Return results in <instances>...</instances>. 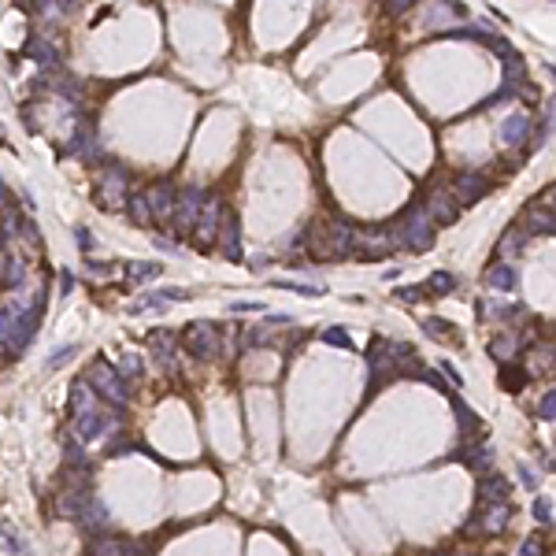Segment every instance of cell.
<instances>
[{"mask_svg": "<svg viewBox=\"0 0 556 556\" xmlns=\"http://www.w3.org/2000/svg\"><path fill=\"white\" fill-rule=\"evenodd\" d=\"M538 553H541V538H538V534H534V538H527V541H523L519 556H538Z\"/></svg>", "mask_w": 556, "mask_h": 556, "instance_id": "48", "label": "cell"}, {"mask_svg": "<svg viewBox=\"0 0 556 556\" xmlns=\"http://www.w3.org/2000/svg\"><path fill=\"white\" fill-rule=\"evenodd\" d=\"M534 519H538V523H553V501L549 497L534 501Z\"/></svg>", "mask_w": 556, "mask_h": 556, "instance_id": "45", "label": "cell"}, {"mask_svg": "<svg viewBox=\"0 0 556 556\" xmlns=\"http://www.w3.org/2000/svg\"><path fill=\"white\" fill-rule=\"evenodd\" d=\"M497 382H501V390H508V393H519L523 386L530 382V375H527V367L519 371V363H505V367L497 371Z\"/></svg>", "mask_w": 556, "mask_h": 556, "instance_id": "27", "label": "cell"}, {"mask_svg": "<svg viewBox=\"0 0 556 556\" xmlns=\"http://www.w3.org/2000/svg\"><path fill=\"white\" fill-rule=\"evenodd\" d=\"M4 545H8V553H12V556H30V553H26V545L19 541V534H15L12 527H8V523H4Z\"/></svg>", "mask_w": 556, "mask_h": 556, "instance_id": "42", "label": "cell"}, {"mask_svg": "<svg viewBox=\"0 0 556 556\" xmlns=\"http://www.w3.org/2000/svg\"><path fill=\"white\" fill-rule=\"evenodd\" d=\"M97 205L104 208H126V200H130V171L123 164H115V159H104L101 167V178H97Z\"/></svg>", "mask_w": 556, "mask_h": 556, "instance_id": "7", "label": "cell"}, {"mask_svg": "<svg viewBox=\"0 0 556 556\" xmlns=\"http://www.w3.org/2000/svg\"><path fill=\"white\" fill-rule=\"evenodd\" d=\"M63 460H67V467H78V471L85 475V453H82V445H67V449H63Z\"/></svg>", "mask_w": 556, "mask_h": 556, "instance_id": "41", "label": "cell"}, {"mask_svg": "<svg viewBox=\"0 0 556 556\" xmlns=\"http://www.w3.org/2000/svg\"><path fill=\"white\" fill-rule=\"evenodd\" d=\"M501 63H505V82H512V85H519V78H527V56L523 52H505L501 56Z\"/></svg>", "mask_w": 556, "mask_h": 556, "instance_id": "29", "label": "cell"}, {"mask_svg": "<svg viewBox=\"0 0 556 556\" xmlns=\"http://www.w3.org/2000/svg\"><path fill=\"white\" fill-rule=\"evenodd\" d=\"M538 419H545V423L556 419V386L541 393V401H538Z\"/></svg>", "mask_w": 556, "mask_h": 556, "instance_id": "38", "label": "cell"}, {"mask_svg": "<svg viewBox=\"0 0 556 556\" xmlns=\"http://www.w3.org/2000/svg\"><path fill=\"white\" fill-rule=\"evenodd\" d=\"M486 189H489V178L483 175V171H464V175L453 178V189H449V193L456 197L460 208H471V205H478V200L486 197Z\"/></svg>", "mask_w": 556, "mask_h": 556, "instance_id": "9", "label": "cell"}, {"mask_svg": "<svg viewBox=\"0 0 556 556\" xmlns=\"http://www.w3.org/2000/svg\"><path fill=\"white\" fill-rule=\"evenodd\" d=\"M453 408H456V423H460V437H464V442H471V437L483 434V419H478L460 397H453Z\"/></svg>", "mask_w": 556, "mask_h": 556, "instance_id": "25", "label": "cell"}, {"mask_svg": "<svg viewBox=\"0 0 556 556\" xmlns=\"http://www.w3.org/2000/svg\"><path fill=\"white\" fill-rule=\"evenodd\" d=\"M486 286H489V290H497V293H512L519 286V271L512 263L497 260V263L486 267Z\"/></svg>", "mask_w": 556, "mask_h": 556, "instance_id": "19", "label": "cell"}, {"mask_svg": "<svg viewBox=\"0 0 556 556\" xmlns=\"http://www.w3.org/2000/svg\"><path fill=\"white\" fill-rule=\"evenodd\" d=\"M275 290H293V293H304V297H319L323 290L319 286H304V282H286V278H271Z\"/></svg>", "mask_w": 556, "mask_h": 556, "instance_id": "39", "label": "cell"}, {"mask_svg": "<svg viewBox=\"0 0 556 556\" xmlns=\"http://www.w3.org/2000/svg\"><path fill=\"white\" fill-rule=\"evenodd\" d=\"M456 460H464L471 471H486L489 464H494V445H486V442H460V453H456Z\"/></svg>", "mask_w": 556, "mask_h": 556, "instance_id": "21", "label": "cell"}, {"mask_svg": "<svg viewBox=\"0 0 556 556\" xmlns=\"http://www.w3.org/2000/svg\"><path fill=\"white\" fill-rule=\"evenodd\" d=\"M126 553H130L126 538H97V545H93V556H126Z\"/></svg>", "mask_w": 556, "mask_h": 556, "instance_id": "33", "label": "cell"}, {"mask_svg": "<svg viewBox=\"0 0 556 556\" xmlns=\"http://www.w3.org/2000/svg\"><path fill=\"white\" fill-rule=\"evenodd\" d=\"M219 245H223V256H227L230 263L241 260V223H238L234 211H227V223H223V230H219Z\"/></svg>", "mask_w": 556, "mask_h": 556, "instance_id": "20", "label": "cell"}, {"mask_svg": "<svg viewBox=\"0 0 556 556\" xmlns=\"http://www.w3.org/2000/svg\"><path fill=\"white\" fill-rule=\"evenodd\" d=\"M186 349L193 352L197 360H216L223 352V334L219 327L211 323V319H193V323L186 327Z\"/></svg>", "mask_w": 556, "mask_h": 556, "instance_id": "8", "label": "cell"}, {"mask_svg": "<svg viewBox=\"0 0 556 556\" xmlns=\"http://www.w3.org/2000/svg\"><path fill=\"white\" fill-rule=\"evenodd\" d=\"M453 290H456V275H453V271H431V278H426V293L445 297V293H453Z\"/></svg>", "mask_w": 556, "mask_h": 556, "instance_id": "31", "label": "cell"}, {"mask_svg": "<svg viewBox=\"0 0 556 556\" xmlns=\"http://www.w3.org/2000/svg\"><path fill=\"white\" fill-rule=\"evenodd\" d=\"M386 12H390V15H408V12H412V0H401V4H390Z\"/></svg>", "mask_w": 556, "mask_h": 556, "instance_id": "52", "label": "cell"}, {"mask_svg": "<svg viewBox=\"0 0 556 556\" xmlns=\"http://www.w3.org/2000/svg\"><path fill=\"white\" fill-rule=\"evenodd\" d=\"M323 341H327V345H338V349H352V338H349L341 327H327V330H323Z\"/></svg>", "mask_w": 556, "mask_h": 556, "instance_id": "40", "label": "cell"}, {"mask_svg": "<svg viewBox=\"0 0 556 556\" xmlns=\"http://www.w3.org/2000/svg\"><path fill=\"white\" fill-rule=\"evenodd\" d=\"M527 375L530 379L556 375V341H538V345L527 349Z\"/></svg>", "mask_w": 556, "mask_h": 556, "instance_id": "12", "label": "cell"}, {"mask_svg": "<svg viewBox=\"0 0 556 556\" xmlns=\"http://www.w3.org/2000/svg\"><path fill=\"white\" fill-rule=\"evenodd\" d=\"M23 286V263L12 260V249H4V290Z\"/></svg>", "mask_w": 556, "mask_h": 556, "instance_id": "35", "label": "cell"}, {"mask_svg": "<svg viewBox=\"0 0 556 556\" xmlns=\"http://www.w3.org/2000/svg\"><path fill=\"white\" fill-rule=\"evenodd\" d=\"M419 382H426V386L437 390V393H445V397H453V382L442 379V375H437V371H431V367H423V371H419Z\"/></svg>", "mask_w": 556, "mask_h": 556, "instance_id": "36", "label": "cell"}, {"mask_svg": "<svg viewBox=\"0 0 556 556\" xmlns=\"http://www.w3.org/2000/svg\"><path fill=\"white\" fill-rule=\"evenodd\" d=\"M82 379L89 382V386L97 390V397L108 401L112 408H119V412L126 408V401H130V382L119 375V367H115V363H104V360L89 363Z\"/></svg>", "mask_w": 556, "mask_h": 556, "instance_id": "2", "label": "cell"}, {"mask_svg": "<svg viewBox=\"0 0 556 556\" xmlns=\"http://www.w3.org/2000/svg\"><path fill=\"white\" fill-rule=\"evenodd\" d=\"M530 134H534V123H530L527 112H512V115H505V123H501V141L512 145V148L523 145Z\"/></svg>", "mask_w": 556, "mask_h": 556, "instance_id": "18", "label": "cell"}, {"mask_svg": "<svg viewBox=\"0 0 556 556\" xmlns=\"http://www.w3.org/2000/svg\"><path fill=\"white\" fill-rule=\"evenodd\" d=\"M74 352H78L74 345H63V349H56V352L49 356V367H60V363H67V356H74Z\"/></svg>", "mask_w": 556, "mask_h": 556, "instance_id": "47", "label": "cell"}, {"mask_svg": "<svg viewBox=\"0 0 556 556\" xmlns=\"http://www.w3.org/2000/svg\"><path fill=\"white\" fill-rule=\"evenodd\" d=\"M426 211H431V219L437 223V227H453V223L460 219V205L453 193H445V189H434L431 200H426Z\"/></svg>", "mask_w": 556, "mask_h": 556, "instance_id": "16", "label": "cell"}, {"mask_svg": "<svg viewBox=\"0 0 556 556\" xmlns=\"http://www.w3.org/2000/svg\"><path fill=\"white\" fill-rule=\"evenodd\" d=\"M115 367H119V375H123L126 382H137V379H141V371H145V360L137 356V352H123Z\"/></svg>", "mask_w": 556, "mask_h": 556, "instance_id": "32", "label": "cell"}, {"mask_svg": "<svg viewBox=\"0 0 556 556\" xmlns=\"http://www.w3.org/2000/svg\"><path fill=\"white\" fill-rule=\"evenodd\" d=\"M74 241H78V249H82L85 256H89V252H93V245H97V241H93V230H89V227H82V223L74 227Z\"/></svg>", "mask_w": 556, "mask_h": 556, "instance_id": "43", "label": "cell"}, {"mask_svg": "<svg viewBox=\"0 0 556 556\" xmlns=\"http://www.w3.org/2000/svg\"><path fill=\"white\" fill-rule=\"evenodd\" d=\"M512 97H519V85H512V82H501V89L494 93V97H486V101H478L475 104V112H486V108H497V104H505Z\"/></svg>", "mask_w": 556, "mask_h": 556, "instance_id": "34", "label": "cell"}, {"mask_svg": "<svg viewBox=\"0 0 556 556\" xmlns=\"http://www.w3.org/2000/svg\"><path fill=\"white\" fill-rule=\"evenodd\" d=\"M230 312H263V304H256V301H234Z\"/></svg>", "mask_w": 556, "mask_h": 556, "instance_id": "50", "label": "cell"}, {"mask_svg": "<svg viewBox=\"0 0 556 556\" xmlns=\"http://www.w3.org/2000/svg\"><path fill=\"white\" fill-rule=\"evenodd\" d=\"M108 519H112V516H108V508H104L101 501H93V505L82 512L78 527H82V530H104V527H108Z\"/></svg>", "mask_w": 556, "mask_h": 556, "instance_id": "30", "label": "cell"}, {"mask_svg": "<svg viewBox=\"0 0 556 556\" xmlns=\"http://www.w3.org/2000/svg\"><path fill=\"white\" fill-rule=\"evenodd\" d=\"M527 238H530V230L527 227H519V223H512V227L501 234V245H497V260H512V256H519L523 249H527Z\"/></svg>", "mask_w": 556, "mask_h": 556, "instance_id": "22", "label": "cell"}, {"mask_svg": "<svg viewBox=\"0 0 556 556\" xmlns=\"http://www.w3.org/2000/svg\"><path fill=\"white\" fill-rule=\"evenodd\" d=\"M159 275H164V263H156V260H130L126 263V278H130V282H153Z\"/></svg>", "mask_w": 556, "mask_h": 556, "instance_id": "28", "label": "cell"}, {"mask_svg": "<svg viewBox=\"0 0 556 556\" xmlns=\"http://www.w3.org/2000/svg\"><path fill=\"white\" fill-rule=\"evenodd\" d=\"M423 330H426V338H434V341H442V345H453V349H464V338L456 334V327L449 323V319H437V315H426L423 319Z\"/></svg>", "mask_w": 556, "mask_h": 556, "instance_id": "23", "label": "cell"}, {"mask_svg": "<svg viewBox=\"0 0 556 556\" xmlns=\"http://www.w3.org/2000/svg\"><path fill=\"white\" fill-rule=\"evenodd\" d=\"M156 249H159V252H171V256H178V252H182V249H178V245L171 241V238H164V234L156 238Z\"/></svg>", "mask_w": 556, "mask_h": 556, "instance_id": "51", "label": "cell"}, {"mask_svg": "<svg viewBox=\"0 0 556 556\" xmlns=\"http://www.w3.org/2000/svg\"><path fill=\"white\" fill-rule=\"evenodd\" d=\"M71 419H74V434L78 442H97L108 437L119 426V408H112L108 401L97 397V390L85 379H74L71 386Z\"/></svg>", "mask_w": 556, "mask_h": 556, "instance_id": "1", "label": "cell"}, {"mask_svg": "<svg viewBox=\"0 0 556 556\" xmlns=\"http://www.w3.org/2000/svg\"><path fill=\"white\" fill-rule=\"evenodd\" d=\"M175 345H178V338L171 334V330H156V334L148 338V349H153V360H156V367L164 371V375H175V371H178Z\"/></svg>", "mask_w": 556, "mask_h": 556, "instance_id": "11", "label": "cell"}, {"mask_svg": "<svg viewBox=\"0 0 556 556\" xmlns=\"http://www.w3.org/2000/svg\"><path fill=\"white\" fill-rule=\"evenodd\" d=\"M401 234H404V245H408L412 252H426V249H434L437 223L431 219V211H426L419 200H412V205L401 211Z\"/></svg>", "mask_w": 556, "mask_h": 556, "instance_id": "4", "label": "cell"}, {"mask_svg": "<svg viewBox=\"0 0 556 556\" xmlns=\"http://www.w3.org/2000/svg\"><path fill=\"white\" fill-rule=\"evenodd\" d=\"M67 153H74L78 159H89V164H97L101 145H97V130H93V123L74 126V134H71V141H67Z\"/></svg>", "mask_w": 556, "mask_h": 556, "instance_id": "15", "label": "cell"}, {"mask_svg": "<svg viewBox=\"0 0 556 556\" xmlns=\"http://www.w3.org/2000/svg\"><path fill=\"white\" fill-rule=\"evenodd\" d=\"M145 197H148V208H153V219L156 223H171L175 219V205H178V189H175V182H153V186L145 189Z\"/></svg>", "mask_w": 556, "mask_h": 556, "instance_id": "10", "label": "cell"}, {"mask_svg": "<svg viewBox=\"0 0 556 556\" xmlns=\"http://www.w3.org/2000/svg\"><path fill=\"white\" fill-rule=\"evenodd\" d=\"M401 245H404L401 219L397 223H375V227L360 230L356 260H382V256H390L393 249H401Z\"/></svg>", "mask_w": 556, "mask_h": 556, "instance_id": "5", "label": "cell"}, {"mask_svg": "<svg viewBox=\"0 0 556 556\" xmlns=\"http://www.w3.org/2000/svg\"><path fill=\"white\" fill-rule=\"evenodd\" d=\"M426 297V286H397L393 290V301H401V304H419Z\"/></svg>", "mask_w": 556, "mask_h": 556, "instance_id": "37", "label": "cell"}, {"mask_svg": "<svg viewBox=\"0 0 556 556\" xmlns=\"http://www.w3.org/2000/svg\"><path fill=\"white\" fill-rule=\"evenodd\" d=\"M519 483L527 486V489H538V483H541V478H538V471H534L530 464H519Z\"/></svg>", "mask_w": 556, "mask_h": 556, "instance_id": "46", "label": "cell"}, {"mask_svg": "<svg viewBox=\"0 0 556 556\" xmlns=\"http://www.w3.org/2000/svg\"><path fill=\"white\" fill-rule=\"evenodd\" d=\"M367 371H371V382H367V393H379L382 386H390L397 375V341L375 334L367 341Z\"/></svg>", "mask_w": 556, "mask_h": 556, "instance_id": "3", "label": "cell"}, {"mask_svg": "<svg viewBox=\"0 0 556 556\" xmlns=\"http://www.w3.org/2000/svg\"><path fill=\"white\" fill-rule=\"evenodd\" d=\"M126 216H130V223H134V227H153V223H156L145 193H130V200H126Z\"/></svg>", "mask_w": 556, "mask_h": 556, "instance_id": "26", "label": "cell"}, {"mask_svg": "<svg viewBox=\"0 0 556 556\" xmlns=\"http://www.w3.org/2000/svg\"><path fill=\"white\" fill-rule=\"evenodd\" d=\"M512 497V483L505 475H486L478 478V508H489V505H505Z\"/></svg>", "mask_w": 556, "mask_h": 556, "instance_id": "17", "label": "cell"}, {"mask_svg": "<svg viewBox=\"0 0 556 556\" xmlns=\"http://www.w3.org/2000/svg\"><path fill=\"white\" fill-rule=\"evenodd\" d=\"M227 211H230V208H223V200H216V197L208 200L205 216H200V223H197V238H200V249H208V245H211V238H216V234L223 230V223H227Z\"/></svg>", "mask_w": 556, "mask_h": 556, "instance_id": "13", "label": "cell"}, {"mask_svg": "<svg viewBox=\"0 0 556 556\" xmlns=\"http://www.w3.org/2000/svg\"><path fill=\"white\" fill-rule=\"evenodd\" d=\"M208 189L205 186H182L178 189V205H175V219H171V227H175L178 238H189V234H197V223L205 216L208 208Z\"/></svg>", "mask_w": 556, "mask_h": 556, "instance_id": "6", "label": "cell"}, {"mask_svg": "<svg viewBox=\"0 0 556 556\" xmlns=\"http://www.w3.org/2000/svg\"><path fill=\"white\" fill-rule=\"evenodd\" d=\"M442 371H445V379H449V382H453V386H456V390H464V375H460V371L453 367V363H442Z\"/></svg>", "mask_w": 556, "mask_h": 556, "instance_id": "49", "label": "cell"}, {"mask_svg": "<svg viewBox=\"0 0 556 556\" xmlns=\"http://www.w3.org/2000/svg\"><path fill=\"white\" fill-rule=\"evenodd\" d=\"M527 230L530 234H553L556 238V216L549 208H541L538 200H530L527 205Z\"/></svg>", "mask_w": 556, "mask_h": 556, "instance_id": "24", "label": "cell"}, {"mask_svg": "<svg viewBox=\"0 0 556 556\" xmlns=\"http://www.w3.org/2000/svg\"><path fill=\"white\" fill-rule=\"evenodd\" d=\"M437 556H449V553H437Z\"/></svg>", "mask_w": 556, "mask_h": 556, "instance_id": "53", "label": "cell"}, {"mask_svg": "<svg viewBox=\"0 0 556 556\" xmlns=\"http://www.w3.org/2000/svg\"><path fill=\"white\" fill-rule=\"evenodd\" d=\"M156 297H159L164 304H171V301H189V290H182V286H164Z\"/></svg>", "mask_w": 556, "mask_h": 556, "instance_id": "44", "label": "cell"}, {"mask_svg": "<svg viewBox=\"0 0 556 556\" xmlns=\"http://www.w3.org/2000/svg\"><path fill=\"white\" fill-rule=\"evenodd\" d=\"M26 56L34 60L41 71H56L60 67V49L52 45L45 34H30L26 37Z\"/></svg>", "mask_w": 556, "mask_h": 556, "instance_id": "14", "label": "cell"}]
</instances>
